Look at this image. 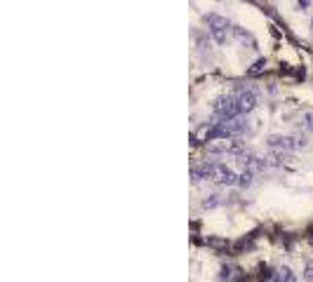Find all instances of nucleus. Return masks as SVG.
<instances>
[{
	"instance_id": "nucleus-1",
	"label": "nucleus",
	"mask_w": 313,
	"mask_h": 282,
	"mask_svg": "<svg viewBox=\"0 0 313 282\" xmlns=\"http://www.w3.org/2000/svg\"><path fill=\"white\" fill-rule=\"evenodd\" d=\"M212 113H214V123H229V120H236V118L243 116L238 103V96L236 94H226L219 96L214 106H212Z\"/></svg>"
},
{
	"instance_id": "nucleus-2",
	"label": "nucleus",
	"mask_w": 313,
	"mask_h": 282,
	"mask_svg": "<svg viewBox=\"0 0 313 282\" xmlns=\"http://www.w3.org/2000/svg\"><path fill=\"white\" fill-rule=\"evenodd\" d=\"M210 181L219 184V186H236L238 184V174L231 167L221 165V162H210Z\"/></svg>"
},
{
	"instance_id": "nucleus-3",
	"label": "nucleus",
	"mask_w": 313,
	"mask_h": 282,
	"mask_svg": "<svg viewBox=\"0 0 313 282\" xmlns=\"http://www.w3.org/2000/svg\"><path fill=\"white\" fill-rule=\"evenodd\" d=\"M207 31H210V35L214 38V42H226V38H229V31H231V24H229V19L226 17H219V14H210L207 17Z\"/></svg>"
},
{
	"instance_id": "nucleus-4",
	"label": "nucleus",
	"mask_w": 313,
	"mask_h": 282,
	"mask_svg": "<svg viewBox=\"0 0 313 282\" xmlns=\"http://www.w3.org/2000/svg\"><path fill=\"white\" fill-rule=\"evenodd\" d=\"M304 146V139H294V137H280V134H273L269 137V148L273 151H294Z\"/></svg>"
},
{
	"instance_id": "nucleus-5",
	"label": "nucleus",
	"mask_w": 313,
	"mask_h": 282,
	"mask_svg": "<svg viewBox=\"0 0 313 282\" xmlns=\"http://www.w3.org/2000/svg\"><path fill=\"white\" fill-rule=\"evenodd\" d=\"M236 96H238L240 110H243L245 116L250 113V110H254V106H257V94H254L252 90H243V87H240V90L236 92Z\"/></svg>"
},
{
	"instance_id": "nucleus-6",
	"label": "nucleus",
	"mask_w": 313,
	"mask_h": 282,
	"mask_svg": "<svg viewBox=\"0 0 313 282\" xmlns=\"http://www.w3.org/2000/svg\"><path fill=\"white\" fill-rule=\"evenodd\" d=\"M273 282H297V275L292 273V268L280 266V268L276 270V275H273Z\"/></svg>"
},
{
	"instance_id": "nucleus-7",
	"label": "nucleus",
	"mask_w": 313,
	"mask_h": 282,
	"mask_svg": "<svg viewBox=\"0 0 313 282\" xmlns=\"http://www.w3.org/2000/svg\"><path fill=\"white\" fill-rule=\"evenodd\" d=\"M250 184H252V172L245 170V172L238 177V186H250Z\"/></svg>"
},
{
	"instance_id": "nucleus-8",
	"label": "nucleus",
	"mask_w": 313,
	"mask_h": 282,
	"mask_svg": "<svg viewBox=\"0 0 313 282\" xmlns=\"http://www.w3.org/2000/svg\"><path fill=\"white\" fill-rule=\"evenodd\" d=\"M264 66H266V62H264V59H259V62H257V64H254V66H252V69H250V76H257L259 71H264Z\"/></svg>"
},
{
	"instance_id": "nucleus-9",
	"label": "nucleus",
	"mask_w": 313,
	"mask_h": 282,
	"mask_svg": "<svg viewBox=\"0 0 313 282\" xmlns=\"http://www.w3.org/2000/svg\"><path fill=\"white\" fill-rule=\"evenodd\" d=\"M219 280H231V268H221V275Z\"/></svg>"
},
{
	"instance_id": "nucleus-10",
	"label": "nucleus",
	"mask_w": 313,
	"mask_h": 282,
	"mask_svg": "<svg viewBox=\"0 0 313 282\" xmlns=\"http://www.w3.org/2000/svg\"><path fill=\"white\" fill-rule=\"evenodd\" d=\"M217 202H219V200H217V195H212V200H205V202H203V207H214V205H217Z\"/></svg>"
},
{
	"instance_id": "nucleus-11",
	"label": "nucleus",
	"mask_w": 313,
	"mask_h": 282,
	"mask_svg": "<svg viewBox=\"0 0 313 282\" xmlns=\"http://www.w3.org/2000/svg\"><path fill=\"white\" fill-rule=\"evenodd\" d=\"M304 277H306V280H313V266H308V268H306V273H304Z\"/></svg>"
},
{
	"instance_id": "nucleus-12",
	"label": "nucleus",
	"mask_w": 313,
	"mask_h": 282,
	"mask_svg": "<svg viewBox=\"0 0 313 282\" xmlns=\"http://www.w3.org/2000/svg\"><path fill=\"white\" fill-rule=\"evenodd\" d=\"M233 282H247V277H245V275H240L238 280H233Z\"/></svg>"
},
{
	"instance_id": "nucleus-13",
	"label": "nucleus",
	"mask_w": 313,
	"mask_h": 282,
	"mask_svg": "<svg viewBox=\"0 0 313 282\" xmlns=\"http://www.w3.org/2000/svg\"><path fill=\"white\" fill-rule=\"evenodd\" d=\"M308 5V0H299V7H306Z\"/></svg>"
},
{
	"instance_id": "nucleus-14",
	"label": "nucleus",
	"mask_w": 313,
	"mask_h": 282,
	"mask_svg": "<svg viewBox=\"0 0 313 282\" xmlns=\"http://www.w3.org/2000/svg\"><path fill=\"white\" fill-rule=\"evenodd\" d=\"M311 28H313V21H311Z\"/></svg>"
}]
</instances>
